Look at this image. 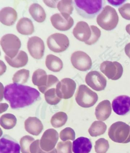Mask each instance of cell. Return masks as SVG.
<instances>
[{
	"mask_svg": "<svg viewBox=\"0 0 130 153\" xmlns=\"http://www.w3.org/2000/svg\"><path fill=\"white\" fill-rule=\"evenodd\" d=\"M109 147V143L107 140L101 138L95 142V149L98 153L106 152Z\"/></svg>",
	"mask_w": 130,
	"mask_h": 153,
	"instance_id": "36",
	"label": "cell"
},
{
	"mask_svg": "<svg viewBox=\"0 0 130 153\" xmlns=\"http://www.w3.org/2000/svg\"><path fill=\"white\" fill-rule=\"evenodd\" d=\"M5 59L10 66L16 68L25 66L28 61V57L27 53L21 50L19 51L18 54L14 58L11 59L5 55Z\"/></svg>",
	"mask_w": 130,
	"mask_h": 153,
	"instance_id": "23",
	"label": "cell"
},
{
	"mask_svg": "<svg viewBox=\"0 0 130 153\" xmlns=\"http://www.w3.org/2000/svg\"><path fill=\"white\" fill-rule=\"evenodd\" d=\"M40 94L36 89L21 84H11L5 86L4 98L13 109L32 105L39 97Z\"/></svg>",
	"mask_w": 130,
	"mask_h": 153,
	"instance_id": "1",
	"label": "cell"
},
{
	"mask_svg": "<svg viewBox=\"0 0 130 153\" xmlns=\"http://www.w3.org/2000/svg\"><path fill=\"white\" fill-rule=\"evenodd\" d=\"M90 27L92 31L91 38L88 41L85 43L86 44L88 45H91L96 43L101 35L100 30L98 27L94 25H91Z\"/></svg>",
	"mask_w": 130,
	"mask_h": 153,
	"instance_id": "34",
	"label": "cell"
},
{
	"mask_svg": "<svg viewBox=\"0 0 130 153\" xmlns=\"http://www.w3.org/2000/svg\"><path fill=\"white\" fill-rule=\"evenodd\" d=\"M119 16L116 10L109 5L105 6L97 18V22L101 28L106 31L114 29L118 24Z\"/></svg>",
	"mask_w": 130,
	"mask_h": 153,
	"instance_id": "3",
	"label": "cell"
},
{
	"mask_svg": "<svg viewBox=\"0 0 130 153\" xmlns=\"http://www.w3.org/2000/svg\"><path fill=\"white\" fill-rule=\"evenodd\" d=\"M48 47L52 51L60 53L65 51L69 45V38L66 35L61 33L50 35L47 40Z\"/></svg>",
	"mask_w": 130,
	"mask_h": 153,
	"instance_id": "7",
	"label": "cell"
},
{
	"mask_svg": "<svg viewBox=\"0 0 130 153\" xmlns=\"http://www.w3.org/2000/svg\"><path fill=\"white\" fill-rule=\"evenodd\" d=\"M112 106L116 114L125 115L130 111V97L126 95L116 97L112 102Z\"/></svg>",
	"mask_w": 130,
	"mask_h": 153,
	"instance_id": "15",
	"label": "cell"
},
{
	"mask_svg": "<svg viewBox=\"0 0 130 153\" xmlns=\"http://www.w3.org/2000/svg\"><path fill=\"white\" fill-rule=\"evenodd\" d=\"M32 80L34 85L37 86L39 91L45 94L48 76L44 70L39 69L35 70L33 74Z\"/></svg>",
	"mask_w": 130,
	"mask_h": 153,
	"instance_id": "19",
	"label": "cell"
},
{
	"mask_svg": "<svg viewBox=\"0 0 130 153\" xmlns=\"http://www.w3.org/2000/svg\"><path fill=\"white\" fill-rule=\"evenodd\" d=\"M100 70L109 79L118 80L122 76L123 68L120 63L116 61H104L100 66Z\"/></svg>",
	"mask_w": 130,
	"mask_h": 153,
	"instance_id": "8",
	"label": "cell"
},
{
	"mask_svg": "<svg viewBox=\"0 0 130 153\" xmlns=\"http://www.w3.org/2000/svg\"><path fill=\"white\" fill-rule=\"evenodd\" d=\"M0 61H1V76H2V75L6 71L7 67L4 63L2 62V61L1 60Z\"/></svg>",
	"mask_w": 130,
	"mask_h": 153,
	"instance_id": "42",
	"label": "cell"
},
{
	"mask_svg": "<svg viewBox=\"0 0 130 153\" xmlns=\"http://www.w3.org/2000/svg\"><path fill=\"white\" fill-rule=\"evenodd\" d=\"M27 48L30 55L35 59H41L44 55V42L39 37L34 36L29 38L27 43Z\"/></svg>",
	"mask_w": 130,
	"mask_h": 153,
	"instance_id": "13",
	"label": "cell"
},
{
	"mask_svg": "<svg viewBox=\"0 0 130 153\" xmlns=\"http://www.w3.org/2000/svg\"><path fill=\"white\" fill-rule=\"evenodd\" d=\"M76 87V83L74 80L69 78H66L57 83L56 93L58 97L61 99H69L74 94Z\"/></svg>",
	"mask_w": 130,
	"mask_h": 153,
	"instance_id": "10",
	"label": "cell"
},
{
	"mask_svg": "<svg viewBox=\"0 0 130 153\" xmlns=\"http://www.w3.org/2000/svg\"><path fill=\"white\" fill-rule=\"evenodd\" d=\"M39 140H37L34 141L33 143H31L30 147V151L31 153H56L57 151L55 149H54L52 151H51L49 152H44L42 151L41 149V147H40Z\"/></svg>",
	"mask_w": 130,
	"mask_h": 153,
	"instance_id": "39",
	"label": "cell"
},
{
	"mask_svg": "<svg viewBox=\"0 0 130 153\" xmlns=\"http://www.w3.org/2000/svg\"><path fill=\"white\" fill-rule=\"evenodd\" d=\"M0 43L2 50L11 59L14 58L17 55L21 45L20 39L13 34L4 35L1 38Z\"/></svg>",
	"mask_w": 130,
	"mask_h": 153,
	"instance_id": "6",
	"label": "cell"
},
{
	"mask_svg": "<svg viewBox=\"0 0 130 153\" xmlns=\"http://www.w3.org/2000/svg\"><path fill=\"white\" fill-rule=\"evenodd\" d=\"M112 109L110 101L104 100L100 102L95 108L96 118L101 121H105L110 117Z\"/></svg>",
	"mask_w": 130,
	"mask_h": 153,
	"instance_id": "21",
	"label": "cell"
},
{
	"mask_svg": "<svg viewBox=\"0 0 130 153\" xmlns=\"http://www.w3.org/2000/svg\"><path fill=\"white\" fill-rule=\"evenodd\" d=\"M107 129V126L102 121H95L92 124L88 130L92 137H98L103 134Z\"/></svg>",
	"mask_w": 130,
	"mask_h": 153,
	"instance_id": "27",
	"label": "cell"
},
{
	"mask_svg": "<svg viewBox=\"0 0 130 153\" xmlns=\"http://www.w3.org/2000/svg\"><path fill=\"white\" fill-rule=\"evenodd\" d=\"M85 81L87 85L96 91H103L106 88L107 80L100 72L91 71L86 76Z\"/></svg>",
	"mask_w": 130,
	"mask_h": 153,
	"instance_id": "11",
	"label": "cell"
},
{
	"mask_svg": "<svg viewBox=\"0 0 130 153\" xmlns=\"http://www.w3.org/2000/svg\"><path fill=\"white\" fill-rule=\"evenodd\" d=\"M60 137L61 140L64 141L68 140H74L75 139V131L69 127L65 128L60 132Z\"/></svg>",
	"mask_w": 130,
	"mask_h": 153,
	"instance_id": "35",
	"label": "cell"
},
{
	"mask_svg": "<svg viewBox=\"0 0 130 153\" xmlns=\"http://www.w3.org/2000/svg\"><path fill=\"white\" fill-rule=\"evenodd\" d=\"M111 4L114 6H118L121 5L123 3L126 2L125 1H121V0H114V1H107Z\"/></svg>",
	"mask_w": 130,
	"mask_h": 153,
	"instance_id": "41",
	"label": "cell"
},
{
	"mask_svg": "<svg viewBox=\"0 0 130 153\" xmlns=\"http://www.w3.org/2000/svg\"><path fill=\"white\" fill-rule=\"evenodd\" d=\"M17 119L14 115L10 113L2 115L0 119L1 126L4 129H10L16 126Z\"/></svg>",
	"mask_w": 130,
	"mask_h": 153,
	"instance_id": "28",
	"label": "cell"
},
{
	"mask_svg": "<svg viewBox=\"0 0 130 153\" xmlns=\"http://www.w3.org/2000/svg\"><path fill=\"white\" fill-rule=\"evenodd\" d=\"M77 13L86 19L94 18L101 10L104 1L102 0H75L73 1Z\"/></svg>",
	"mask_w": 130,
	"mask_h": 153,
	"instance_id": "2",
	"label": "cell"
},
{
	"mask_svg": "<svg viewBox=\"0 0 130 153\" xmlns=\"http://www.w3.org/2000/svg\"><path fill=\"white\" fill-rule=\"evenodd\" d=\"M108 135L115 143H128L130 142V126L122 121H117L111 126Z\"/></svg>",
	"mask_w": 130,
	"mask_h": 153,
	"instance_id": "4",
	"label": "cell"
},
{
	"mask_svg": "<svg viewBox=\"0 0 130 153\" xmlns=\"http://www.w3.org/2000/svg\"><path fill=\"white\" fill-rule=\"evenodd\" d=\"M71 61L75 69L81 71H88L92 66L91 57L87 53L81 51L72 53L71 57Z\"/></svg>",
	"mask_w": 130,
	"mask_h": 153,
	"instance_id": "9",
	"label": "cell"
},
{
	"mask_svg": "<svg viewBox=\"0 0 130 153\" xmlns=\"http://www.w3.org/2000/svg\"><path fill=\"white\" fill-rule=\"evenodd\" d=\"M16 28L19 33L24 35H32L35 31L32 20L27 17H23L19 20Z\"/></svg>",
	"mask_w": 130,
	"mask_h": 153,
	"instance_id": "24",
	"label": "cell"
},
{
	"mask_svg": "<svg viewBox=\"0 0 130 153\" xmlns=\"http://www.w3.org/2000/svg\"><path fill=\"white\" fill-rule=\"evenodd\" d=\"M125 52L127 56L130 58V43L126 45L125 47Z\"/></svg>",
	"mask_w": 130,
	"mask_h": 153,
	"instance_id": "43",
	"label": "cell"
},
{
	"mask_svg": "<svg viewBox=\"0 0 130 153\" xmlns=\"http://www.w3.org/2000/svg\"><path fill=\"white\" fill-rule=\"evenodd\" d=\"M58 1H43L45 4L47 5L49 7L52 8H57V4L59 2Z\"/></svg>",
	"mask_w": 130,
	"mask_h": 153,
	"instance_id": "40",
	"label": "cell"
},
{
	"mask_svg": "<svg viewBox=\"0 0 130 153\" xmlns=\"http://www.w3.org/2000/svg\"><path fill=\"white\" fill-rule=\"evenodd\" d=\"M72 147L71 141L60 142L57 146V153H72Z\"/></svg>",
	"mask_w": 130,
	"mask_h": 153,
	"instance_id": "37",
	"label": "cell"
},
{
	"mask_svg": "<svg viewBox=\"0 0 130 153\" xmlns=\"http://www.w3.org/2000/svg\"><path fill=\"white\" fill-rule=\"evenodd\" d=\"M122 17L126 20H130V3H126L118 8Z\"/></svg>",
	"mask_w": 130,
	"mask_h": 153,
	"instance_id": "38",
	"label": "cell"
},
{
	"mask_svg": "<svg viewBox=\"0 0 130 153\" xmlns=\"http://www.w3.org/2000/svg\"><path fill=\"white\" fill-rule=\"evenodd\" d=\"M68 116L64 112L56 113L52 117L51 123L55 128H60L65 125L67 121Z\"/></svg>",
	"mask_w": 130,
	"mask_h": 153,
	"instance_id": "29",
	"label": "cell"
},
{
	"mask_svg": "<svg viewBox=\"0 0 130 153\" xmlns=\"http://www.w3.org/2000/svg\"><path fill=\"white\" fill-rule=\"evenodd\" d=\"M0 153H20L18 143L10 137L4 136L1 139Z\"/></svg>",
	"mask_w": 130,
	"mask_h": 153,
	"instance_id": "17",
	"label": "cell"
},
{
	"mask_svg": "<svg viewBox=\"0 0 130 153\" xmlns=\"http://www.w3.org/2000/svg\"><path fill=\"white\" fill-rule=\"evenodd\" d=\"M17 17V12L13 8L6 7L0 11V21L5 26H10L14 25Z\"/></svg>",
	"mask_w": 130,
	"mask_h": 153,
	"instance_id": "18",
	"label": "cell"
},
{
	"mask_svg": "<svg viewBox=\"0 0 130 153\" xmlns=\"http://www.w3.org/2000/svg\"><path fill=\"white\" fill-rule=\"evenodd\" d=\"M45 100L49 104L56 105L59 103L61 98L58 97L56 93L55 88H52L47 90L45 93Z\"/></svg>",
	"mask_w": 130,
	"mask_h": 153,
	"instance_id": "32",
	"label": "cell"
},
{
	"mask_svg": "<svg viewBox=\"0 0 130 153\" xmlns=\"http://www.w3.org/2000/svg\"><path fill=\"white\" fill-rule=\"evenodd\" d=\"M29 76V71L26 69H20L13 75L12 80L14 84H24L28 81Z\"/></svg>",
	"mask_w": 130,
	"mask_h": 153,
	"instance_id": "30",
	"label": "cell"
},
{
	"mask_svg": "<svg viewBox=\"0 0 130 153\" xmlns=\"http://www.w3.org/2000/svg\"><path fill=\"white\" fill-rule=\"evenodd\" d=\"M58 139V134L57 131L54 129L47 130L40 142L41 148L45 151H51L55 147Z\"/></svg>",
	"mask_w": 130,
	"mask_h": 153,
	"instance_id": "14",
	"label": "cell"
},
{
	"mask_svg": "<svg viewBox=\"0 0 130 153\" xmlns=\"http://www.w3.org/2000/svg\"><path fill=\"white\" fill-rule=\"evenodd\" d=\"M92 147L89 139L81 137L73 142L72 150L74 153H89Z\"/></svg>",
	"mask_w": 130,
	"mask_h": 153,
	"instance_id": "20",
	"label": "cell"
},
{
	"mask_svg": "<svg viewBox=\"0 0 130 153\" xmlns=\"http://www.w3.org/2000/svg\"><path fill=\"white\" fill-rule=\"evenodd\" d=\"M29 12L35 21L38 23L44 22L46 14L44 8L38 3H33L30 6Z\"/></svg>",
	"mask_w": 130,
	"mask_h": 153,
	"instance_id": "25",
	"label": "cell"
},
{
	"mask_svg": "<svg viewBox=\"0 0 130 153\" xmlns=\"http://www.w3.org/2000/svg\"><path fill=\"white\" fill-rule=\"evenodd\" d=\"M73 1L62 0L59 1L57 4V8L61 13H66L71 15L74 10Z\"/></svg>",
	"mask_w": 130,
	"mask_h": 153,
	"instance_id": "31",
	"label": "cell"
},
{
	"mask_svg": "<svg viewBox=\"0 0 130 153\" xmlns=\"http://www.w3.org/2000/svg\"><path fill=\"white\" fill-rule=\"evenodd\" d=\"M75 97L78 104L84 108L92 107L98 100V96L96 93L92 91L85 85L79 86Z\"/></svg>",
	"mask_w": 130,
	"mask_h": 153,
	"instance_id": "5",
	"label": "cell"
},
{
	"mask_svg": "<svg viewBox=\"0 0 130 153\" xmlns=\"http://www.w3.org/2000/svg\"><path fill=\"white\" fill-rule=\"evenodd\" d=\"M126 31L130 35V24H128L126 27Z\"/></svg>",
	"mask_w": 130,
	"mask_h": 153,
	"instance_id": "44",
	"label": "cell"
},
{
	"mask_svg": "<svg viewBox=\"0 0 130 153\" xmlns=\"http://www.w3.org/2000/svg\"><path fill=\"white\" fill-rule=\"evenodd\" d=\"M53 26L61 31L68 30L73 26L74 21L70 15L64 13H57L50 17Z\"/></svg>",
	"mask_w": 130,
	"mask_h": 153,
	"instance_id": "12",
	"label": "cell"
},
{
	"mask_svg": "<svg viewBox=\"0 0 130 153\" xmlns=\"http://www.w3.org/2000/svg\"><path fill=\"white\" fill-rule=\"evenodd\" d=\"M26 131L34 136H38L41 132L44 127L41 121L35 117H29L24 122Z\"/></svg>",
	"mask_w": 130,
	"mask_h": 153,
	"instance_id": "22",
	"label": "cell"
},
{
	"mask_svg": "<svg viewBox=\"0 0 130 153\" xmlns=\"http://www.w3.org/2000/svg\"><path fill=\"white\" fill-rule=\"evenodd\" d=\"M45 64L48 69L55 72H60L64 66L62 60L59 57L51 54L47 56Z\"/></svg>",
	"mask_w": 130,
	"mask_h": 153,
	"instance_id": "26",
	"label": "cell"
},
{
	"mask_svg": "<svg viewBox=\"0 0 130 153\" xmlns=\"http://www.w3.org/2000/svg\"><path fill=\"white\" fill-rule=\"evenodd\" d=\"M72 33L78 40L85 43L91 38L92 35L91 27L86 22L79 21L74 28Z\"/></svg>",
	"mask_w": 130,
	"mask_h": 153,
	"instance_id": "16",
	"label": "cell"
},
{
	"mask_svg": "<svg viewBox=\"0 0 130 153\" xmlns=\"http://www.w3.org/2000/svg\"><path fill=\"white\" fill-rule=\"evenodd\" d=\"M35 139L32 137L25 136L22 137L20 140V146L22 153H31L30 148L31 143L35 141Z\"/></svg>",
	"mask_w": 130,
	"mask_h": 153,
	"instance_id": "33",
	"label": "cell"
}]
</instances>
